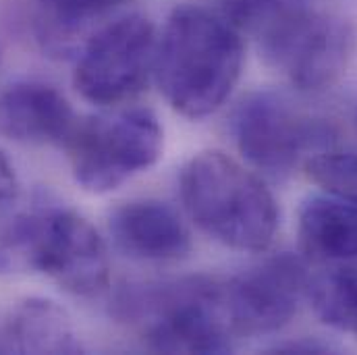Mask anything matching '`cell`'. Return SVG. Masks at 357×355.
Segmentation results:
<instances>
[{
  "instance_id": "2",
  "label": "cell",
  "mask_w": 357,
  "mask_h": 355,
  "mask_svg": "<svg viewBox=\"0 0 357 355\" xmlns=\"http://www.w3.org/2000/svg\"><path fill=\"white\" fill-rule=\"evenodd\" d=\"M243 69L241 33L216 10L177 6L158 38L154 75L165 100L187 119L216 112Z\"/></svg>"
},
{
  "instance_id": "16",
  "label": "cell",
  "mask_w": 357,
  "mask_h": 355,
  "mask_svg": "<svg viewBox=\"0 0 357 355\" xmlns=\"http://www.w3.org/2000/svg\"><path fill=\"white\" fill-rule=\"evenodd\" d=\"M307 175L328 193L357 204V156L322 152L305 163Z\"/></svg>"
},
{
  "instance_id": "5",
  "label": "cell",
  "mask_w": 357,
  "mask_h": 355,
  "mask_svg": "<svg viewBox=\"0 0 357 355\" xmlns=\"http://www.w3.org/2000/svg\"><path fill=\"white\" fill-rule=\"evenodd\" d=\"M25 266L65 291L93 297L108 287V256L98 231L63 206H36L0 225V270Z\"/></svg>"
},
{
  "instance_id": "7",
  "label": "cell",
  "mask_w": 357,
  "mask_h": 355,
  "mask_svg": "<svg viewBox=\"0 0 357 355\" xmlns=\"http://www.w3.org/2000/svg\"><path fill=\"white\" fill-rule=\"evenodd\" d=\"M165 133L150 108H127L77 121L65 148L75 181L89 193H108L154 167Z\"/></svg>"
},
{
  "instance_id": "19",
  "label": "cell",
  "mask_w": 357,
  "mask_h": 355,
  "mask_svg": "<svg viewBox=\"0 0 357 355\" xmlns=\"http://www.w3.org/2000/svg\"><path fill=\"white\" fill-rule=\"evenodd\" d=\"M0 354H6V352H4V341H2V333H0Z\"/></svg>"
},
{
  "instance_id": "6",
  "label": "cell",
  "mask_w": 357,
  "mask_h": 355,
  "mask_svg": "<svg viewBox=\"0 0 357 355\" xmlns=\"http://www.w3.org/2000/svg\"><path fill=\"white\" fill-rule=\"evenodd\" d=\"M239 152L264 175L289 177L299 165L328 152L337 142L335 125L278 91H254L231 119Z\"/></svg>"
},
{
  "instance_id": "17",
  "label": "cell",
  "mask_w": 357,
  "mask_h": 355,
  "mask_svg": "<svg viewBox=\"0 0 357 355\" xmlns=\"http://www.w3.org/2000/svg\"><path fill=\"white\" fill-rule=\"evenodd\" d=\"M17 191H19V181L15 175V169L8 163V158L0 152V206L15 199Z\"/></svg>"
},
{
  "instance_id": "20",
  "label": "cell",
  "mask_w": 357,
  "mask_h": 355,
  "mask_svg": "<svg viewBox=\"0 0 357 355\" xmlns=\"http://www.w3.org/2000/svg\"><path fill=\"white\" fill-rule=\"evenodd\" d=\"M0 59H2V56H0Z\"/></svg>"
},
{
  "instance_id": "13",
  "label": "cell",
  "mask_w": 357,
  "mask_h": 355,
  "mask_svg": "<svg viewBox=\"0 0 357 355\" xmlns=\"http://www.w3.org/2000/svg\"><path fill=\"white\" fill-rule=\"evenodd\" d=\"M4 352L79 354L82 343L69 314L54 301L29 297L17 303L0 324Z\"/></svg>"
},
{
  "instance_id": "10",
  "label": "cell",
  "mask_w": 357,
  "mask_h": 355,
  "mask_svg": "<svg viewBox=\"0 0 357 355\" xmlns=\"http://www.w3.org/2000/svg\"><path fill=\"white\" fill-rule=\"evenodd\" d=\"M108 231L119 252L139 262H177L191 252V233L165 202L133 199L112 210Z\"/></svg>"
},
{
  "instance_id": "18",
  "label": "cell",
  "mask_w": 357,
  "mask_h": 355,
  "mask_svg": "<svg viewBox=\"0 0 357 355\" xmlns=\"http://www.w3.org/2000/svg\"><path fill=\"white\" fill-rule=\"evenodd\" d=\"M331 347L322 345V343H314V341H299V343H289V345H280L276 347V352H284V354H326Z\"/></svg>"
},
{
  "instance_id": "1",
  "label": "cell",
  "mask_w": 357,
  "mask_h": 355,
  "mask_svg": "<svg viewBox=\"0 0 357 355\" xmlns=\"http://www.w3.org/2000/svg\"><path fill=\"white\" fill-rule=\"evenodd\" d=\"M239 33H248L270 67L301 89L337 82L354 50L349 25L312 0H214Z\"/></svg>"
},
{
  "instance_id": "3",
  "label": "cell",
  "mask_w": 357,
  "mask_h": 355,
  "mask_svg": "<svg viewBox=\"0 0 357 355\" xmlns=\"http://www.w3.org/2000/svg\"><path fill=\"white\" fill-rule=\"evenodd\" d=\"M112 314L137 328L144 343L160 354H227L237 341L225 312L220 278L131 282L119 289Z\"/></svg>"
},
{
  "instance_id": "4",
  "label": "cell",
  "mask_w": 357,
  "mask_h": 355,
  "mask_svg": "<svg viewBox=\"0 0 357 355\" xmlns=\"http://www.w3.org/2000/svg\"><path fill=\"white\" fill-rule=\"evenodd\" d=\"M181 199L189 218L214 241L262 252L278 229V206L268 187L222 152H199L181 171Z\"/></svg>"
},
{
  "instance_id": "11",
  "label": "cell",
  "mask_w": 357,
  "mask_h": 355,
  "mask_svg": "<svg viewBox=\"0 0 357 355\" xmlns=\"http://www.w3.org/2000/svg\"><path fill=\"white\" fill-rule=\"evenodd\" d=\"M77 116L69 100L50 84L23 80L0 91V135L17 144H67Z\"/></svg>"
},
{
  "instance_id": "14",
  "label": "cell",
  "mask_w": 357,
  "mask_h": 355,
  "mask_svg": "<svg viewBox=\"0 0 357 355\" xmlns=\"http://www.w3.org/2000/svg\"><path fill=\"white\" fill-rule=\"evenodd\" d=\"M307 293L318 318L357 337V270H335L310 282Z\"/></svg>"
},
{
  "instance_id": "8",
  "label": "cell",
  "mask_w": 357,
  "mask_h": 355,
  "mask_svg": "<svg viewBox=\"0 0 357 355\" xmlns=\"http://www.w3.org/2000/svg\"><path fill=\"white\" fill-rule=\"evenodd\" d=\"M156 31L142 15H125L89 38L75 67V88L100 106L121 104L146 88L156 61Z\"/></svg>"
},
{
  "instance_id": "12",
  "label": "cell",
  "mask_w": 357,
  "mask_h": 355,
  "mask_svg": "<svg viewBox=\"0 0 357 355\" xmlns=\"http://www.w3.org/2000/svg\"><path fill=\"white\" fill-rule=\"evenodd\" d=\"M299 243L305 256L333 270H357V204L343 197H310L299 210Z\"/></svg>"
},
{
  "instance_id": "15",
  "label": "cell",
  "mask_w": 357,
  "mask_h": 355,
  "mask_svg": "<svg viewBox=\"0 0 357 355\" xmlns=\"http://www.w3.org/2000/svg\"><path fill=\"white\" fill-rule=\"evenodd\" d=\"M44 23L54 31H75L91 21L104 19L127 0H33Z\"/></svg>"
},
{
  "instance_id": "9",
  "label": "cell",
  "mask_w": 357,
  "mask_h": 355,
  "mask_svg": "<svg viewBox=\"0 0 357 355\" xmlns=\"http://www.w3.org/2000/svg\"><path fill=\"white\" fill-rule=\"evenodd\" d=\"M220 280L225 312L237 339L287 326L310 287L303 262L293 254H276Z\"/></svg>"
}]
</instances>
